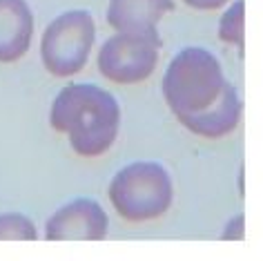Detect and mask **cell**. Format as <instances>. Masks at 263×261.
Instances as JSON below:
<instances>
[{
	"instance_id": "6da1fadb",
	"label": "cell",
	"mask_w": 263,
	"mask_h": 261,
	"mask_svg": "<svg viewBox=\"0 0 263 261\" xmlns=\"http://www.w3.org/2000/svg\"><path fill=\"white\" fill-rule=\"evenodd\" d=\"M49 125L67 136L71 152L96 159L116 143L121 105L114 94L96 83H69L51 101Z\"/></svg>"
},
{
	"instance_id": "7a4b0ae2",
	"label": "cell",
	"mask_w": 263,
	"mask_h": 261,
	"mask_svg": "<svg viewBox=\"0 0 263 261\" xmlns=\"http://www.w3.org/2000/svg\"><path fill=\"white\" fill-rule=\"evenodd\" d=\"M226 83L219 58L205 47L190 45L176 51L167 63L161 78V94L179 119L214 105Z\"/></svg>"
},
{
	"instance_id": "3957f363",
	"label": "cell",
	"mask_w": 263,
	"mask_h": 261,
	"mask_svg": "<svg viewBox=\"0 0 263 261\" xmlns=\"http://www.w3.org/2000/svg\"><path fill=\"white\" fill-rule=\"evenodd\" d=\"M107 199L125 221H154L172 206L174 183L159 161H132L109 179Z\"/></svg>"
},
{
	"instance_id": "277c9868",
	"label": "cell",
	"mask_w": 263,
	"mask_h": 261,
	"mask_svg": "<svg viewBox=\"0 0 263 261\" xmlns=\"http://www.w3.org/2000/svg\"><path fill=\"white\" fill-rule=\"evenodd\" d=\"M96 45V23L87 9H69L51 18L41 36V63L56 78L85 69Z\"/></svg>"
},
{
	"instance_id": "5b68a950",
	"label": "cell",
	"mask_w": 263,
	"mask_h": 261,
	"mask_svg": "<svg viewBox=\"0 0 263 261\" xmlns=\"http://www.w3.org/2000/svg\"><path fill=\"white\" fill-rule=\"evenodd\" d=\"M161 47V38L116 31L98 47L96 67L103 78L114 85H139L159 67Z\"/></svg>"
},
{
	"instance_id": "8992f818",
	"label": "cell",
	"mask_w": 263,
	"mask_h": 261,
	"mask_svg": "<svg viewBox=\"0 0 263 261\" xmlns=\"http://www.w3.org/2000/svg\"><path fill=\"white\" fill-rule=\"evenodd\" d=\"M107 232L105 208L91 197H76L49 214L43 237L47 241H103Z\"/></svg>"
},
{
	"instance_id": "52a82bcc",
	"label": "cell",
	"mask_w": 263,
	"mask_h": 261,
	"mask_svg": "<svg viewBox=\"0 0 263 261\" xmlns=\"http://www.w3.org/2000/svg\"><path fill=\"white\" fill-rule=\"evenodd\" d=\"M174 11V0H107L105 21L114 31L161 38L159 23Z\"/></svg>"
},
{
	"instance_id": "ba28073f",
	"label": "cell",
	"mask_w": 263,
	"mask_h": 261,
	"mask_svg": "<svg viewBox=\"0 0 263 261\" xmlns=\"http://www.w3.org/2000/svg\"><path fill=\"white\" fill-rule=\"evenodd\" d=\"M243 116V101L239 96V89L232 83H226L221 96L216 99L214 105H210L203 112L179 116V121L187 132H192L201 139L216 141V139H226L228 134H232L241 123Z\"/></svg>"
},
{
	"instance_id": "9c48e42d",
	"label": "cell",
	"mask_w": 263,
	"mask_h": 261,
	"mask_svg": "<svg viewBox=\"0 0 263 261\" xmlns=\"http://www.w3.org/2000/svg\"><path fill=\"white\" fill-rule=\"evenodd\" d=\"M36 21L27 0H0V65L16 63L34 41Z\"/></svg>"
},
{
	"instance_id": "30bf717a",
	"label": "cell",
	"mask_w": 263,
	"mask_h": 261,
	"mask_svg": "<svg viewBox=\"0 0 263 261\" xmlns=\"http://www.w3.org/2000/svg\"><path fill=\"white\" fill-rule=\"evenodd\" d=\"M219 38L239 51L246 47V0H230L219 18Z\"/></svg>"
},
{
	"instance_id": "8fae6325",
	"label": "cell",
	"mask_w": 263,
	"mask_h": 261,
	"mask_svg": "<svg viewBox=\"0 0 263 261\" xmlns=\"http://www.w3.org/2000/svg\"><path fill=\"white\" fill-rule=\"evenodd\" d=\"M36 223L25 212H0V241H36Z\"/></svg>"
},
{
	"instance_id": "7c38bea8",
	"label": "cell",
	"mask_w": 263,
	"mask_h": 261,
	"mask_svg": "<svg viewBox=\"0 0 263 261\" xmlns=\"http://www.w3.org/2000/svg\"><path fill=\"white\" fill-rule=\"evenodd\" d=\"M243 214H236V217H232L226 223V230H223V239H232V241H236V239H243L246 237V230H243Z\"/></svg>"
},
{
	"instance_id": "4fadbf2b",
	"label": "cell",
	"mask_w": 263,
	"mask_h": 261,
	"mask_svg": "<svg viewBox=\"0 0 263 261\" xmlns=\"http://www.w3.org/2000/svg\"><path fill=\"white\" fill-rule=\"evenodd\" d=\"M181 3L196 11H216V9L226 7L230 0H181Z\"/></svg>"
}]
</instances>
